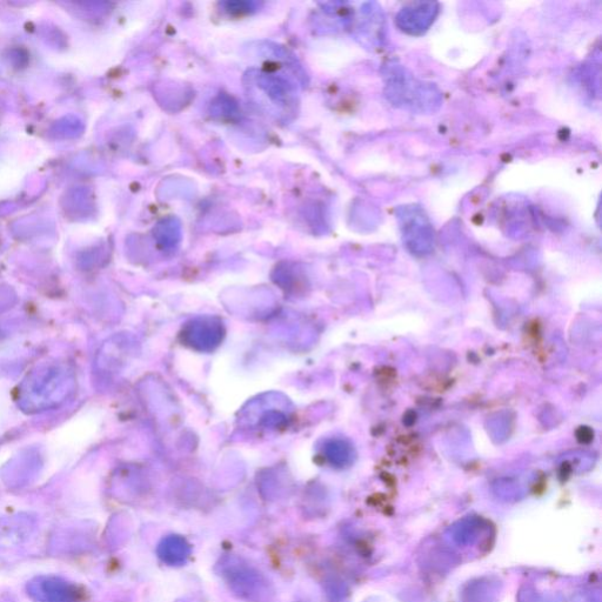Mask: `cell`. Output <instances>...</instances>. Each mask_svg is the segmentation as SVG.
<instances>
[{"label": "cell", "mask_w": 602, "mask_h": 602, "mask_svg": "<svg viewBox=\"0 0 602 602\" xmlns=\"http://www.w3.org/2000/svg\"><path fill=\"white\" fill-rule=\"evenodd\" d=\"M232 590L247 600L259 601L267 591V583L258 572L243 564H232L225 570Z\"/></svg>", "instance_id": "cell-1"}, {"label": "cell", "mask_w": 602, "mask_h": 602, "mask_svg": "<svg viewBox=\"0 0 602 602\" xmlns=\"http://www.w3.org/2000/svg\"><path fill=\"white\" fill-rule=\"evenodd\" d=\"M183 336L187 345L200 351H211L223 340L224 329L216 319H198L186 327Z\"/></svg>", "instance_id": "cell-2"}, {"label": "cell", "mask_w": 602, "mask_h": 602, "mask_svg": "<svg viewBox=\"0 0 602 602\" xmlns=\"http://www.w3.org/2000/svg\"><path fill=\"white\" fill-rule=\"evenodd\" d=\"M157 554L166 565L182 566L190 558L191 546L180 535H170L159 544Z\"/></svg>", "instance_id": "cell-3"}]
</instances>
